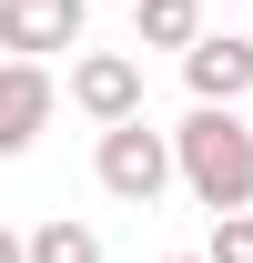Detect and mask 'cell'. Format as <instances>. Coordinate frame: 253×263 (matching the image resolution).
Here are the masks:
<instances>
[{"label": "cell", "instance_id": "1", "mask_svg": "<svg viewBox=\"0 0 253 263\" xmlns=\"http://www.w3.org/2000/svg\"><path fill=\"white\" fill-rule=\"evenodd\" d=\"M172 182H192L203 213H253V122H233V111H183V132H172Z\"/></svg>", "mask_w": 253, "mask_h": 263}, {"label": "cell", "instance_id": "2", "mask_svg": "<svg viewBox=\"0 0 253 263\" xmlns=\"http://www.w3.org/2000/svg\"><path fill=\"white\" fill-rule=\"evenodd\" d=\"M92 182H101L112 202H132V213H152L162 182H172V132H152V122H112V132H101V152H92Z\"/></svg>", "mask_w": 253, "mask_h": 263}, {"label": "cell", "instance_id": "3", "mask_svg": "<svg viewBox=\"0 0 253 263\" xmlns=\"http://www.w3.org/2000/svg\"><path fill=\"white\" fill-rule=\"evenodd\" d=\"M183 81H192V111H233L253 91V41L243 31H203L183 51Z\"/></svg>", "mask_w": 253, "mask_h": 263}, {"label": "cell", "instance_id": "4", "mask_svg": "<svg viewBox=\"0 0 253 263\" xmlns=\"http://www.w3.org/2000/svg\"><path fill=\"white\" fill-rule=\"evenodd\" d=\"M81 21H92V0H0V51L10 61L81 51Z\"/></svg>", "mask_w": 253, "mask_h": 263}, {"label": "cell", "instance_id": "5", "mask_svg": "<svg viewBox=\"0 0 253 263\" xmlns=\"http://www.w3.org/2000/svg\"><path fill=\"white\" fill-rule=\"evenodd\" d=\"M51 111H61V81L41 61H0V162L10 152H31L41 132H51Z\"/></svg>", "mask_w": 253, "mask_h": 263}, {"label": "cell", "instance_id": "6", "mask_svg": "<svg viewBox=\"0 0 253 263\" xmlns=\"http://www.w3.org/2000/svg\"><path fill=\"white\" fill-rule=\"evenodd\" d=\"M71 101H81L101 132L142 122V61H132V51H81V61H71Z\"/></svg>", "mask_w": 253, "mask_h": 263}, {"label": "cell", "instance_id": "7", "mask_svg": "<svg viewBox=\"0 0 253 263\" xmlns=\"http://www.w3.org/2000/svg\"><path fill=\"white\" fill-rule=\"evenodd\" d=\"M132 41L142 51H192L203 41V0H132Z\"/></svg>", "mask_w": 253, "mask_h": 263}, {"label": "cell", "instance_id": "8", "mask_svg": "<svg viewBox=\"0 0 253 263\" xmlns=\"http://www.w3.org/2000/svg\"><path fill=\"white\" fill-rule=\"evenodd\" d=\"M21 263H101V233L71 223V213H51L41 233H21Z\"/></svg>", "mask_w": 253, "mask_h": 263}, {"label": "cell", "instance_id": "9", "mask_svg": "<svg viewBox=\"0 0 253 263\" xmlns=\"http://www.w3.org/2000/svg\"><path fill=\"white\" fill-rule=\"evenodd\" d=\"M203 263H253V213H213V243Z\"/></svg>", "mask_w": 253, "mask_h": 263}, {"label": "cell", "instance_id": "10", "mask_svg": "<svg viewBox=\"0 0 253 263\" xmlns=\"http://www.w3.org/2000/svg\"><path fill=\"white\" fill-rule=\"evenodd\" d=\"M0 263H21V233H0Z\"/></svg>", "mask_w": 253, "mask_h": 263}, {"label": "cell", "instance_id": "11", "mask_svg": "<svg viewBox=\"0 0 253 263\" xmlns=\"http://www.w3.org/2000/svg\"><path fill=\"white\" fill-rule=\"evenodd\" d=\"M162 263H203V253H162Z\"/></svg>", "mask_w": 253, "mask_h": 263}]
</instances>
